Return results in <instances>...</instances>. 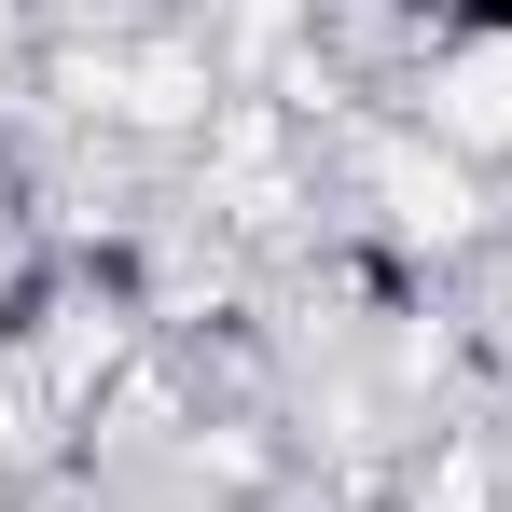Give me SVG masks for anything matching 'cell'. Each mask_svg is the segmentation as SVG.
<instances>
[{
	"mask_svg": "<svg viewBox=\"0 0 512 512\" xmlns=\"http://www.w3.org/2000/svg\"><path fill=\"white\" fill-rule=\"evenodd\" d=\"M471 277L499 291V319H512V194H499V222H485V250H471Z\"/></svg>",
	"mask_w": 512,
	"mask_h": 512,
	"instance_id": "obj_1",
	"label": "cell"
}]
</instances>
